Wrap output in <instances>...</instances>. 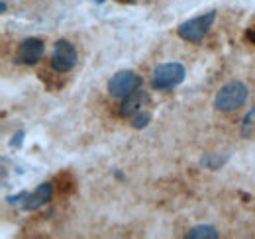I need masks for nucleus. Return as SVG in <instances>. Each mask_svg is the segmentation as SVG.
<instances>
[{"label": "nucleus", "mask_w": 255, "mask_h": 239, "mask_svg": "<svg viewBox=\"0 0 255 239\" xmlns=\"http://www.w3.org/2000/svg\"><path fill=\"white\" fill-rule=\"evenodd\" d=\"M250 92H248V87L240 81H234V83H228L224 85L222 89L218 90L216 98H214V106L216 110L220 112H230V110H238L240 106L246 104Z\"/></svg>", "instance_id": "f257e3e1"}, {"label": "nucleus", "mask_w": 255, "mask_h": 239, "mask_svg": "<svg viewBox=\"0 0 255 239\" xmlns=\"http://www.w3.org/2000/svg\"><path fill=\"white\" fill-rule=\"evenodd\" d=\"M185 81V67L181 63H161L153 69L151 89L171 90Z\"/></svg>", "instance_id": "f03ea898"}, {"label": "nucleus", "mask_w": 255, "mask_h": 239, "mask_svg": "<svg viewBox=\"0 0 255 239\" xmlns=\"http://www.w3.org/2000/svg\"><path fill=\"white\" fill-rule=\"evenodd\" d=\"M214 20H216V12H214V10H212V12H206V14H200V16H196V18H191V20L183 22V24L179 26L177 33H179L181 39H185V41H189V43H198V41H202L204 35L210 31Z\"/></svg>", "instance_id": "7ed1b4c3"}, {"label": "nucleus", "mask_w": 255, "mask_h": 239, "mask_svg": "<svg viewBox=\"0 0 255 239\" xmlns=\"http://www.w3.org/2000/svg\"><path fill=\"white\" fill-rule=\"evenodd\" d=\"M141 87V77L135 73V71H118L110 81H108V92L114 96V98H126L128 94L135 92V90Z\"/></svg>", "instance_id": "20e7f679"}, {"label": "nucleus", "mask_w": 255, "mask_h": 239, "mask_svg": "<svg viewBox=\"0 0 255 239\" xmlns=\"http://www.w3.org/2000/svg\"><path fill=\"white\" fill-rule=\"evenodd\" d=\"M77 65V49L71 41L59 39L51 53V69L55 73H69Z\"/></svg>", "instance_id": "39448f33"}, {"label": "nucleus", "mask_w": 255, "mask_h": 239, "mask_svg": "<svg viewBox=\"0 0 255 239\" xmlns=\"http://www.w3.org/2000/svg\"><path fill=\"white\" fill-rule=\"evenodd\" d=\"M43 55V41L37 37H26L18 51H16V63L20 65H35Z\"/></svg>", "instance_id": "423d86ee"}, {"label": "nucleus", "mask_w": 255, "mask_h": 239, "mask_svg": "<svg viewBox=\"0 0 255 239\" xmlns=\"http://www.w3.org/2000/svg\"><path fill=\"white\" fill-rule=\"evenodd\" d=\"M51 198H53V184L51 182H43L33 192H28V196L22 202L20 208L26 210V212H33V210H39L41 206H45Z\"/></svg>", "instance_id": "0eeeda50"}, {"label": "nucleus", "mask_w": 255, "mask_h": 239, "mask_svg": "<svg viewBox=\"0 0 255 239\" xmlns=\"http://www.w3.org/2000/svg\"><path fill=\"white\" fill-rule=\"evenodd\" d=\"M145 100H147V94L139 89L135 92H131V94H128L126 98H122V102H120V116H124V118L133 116L135 112L141 110V104Z\"/></svg>", "instance_id": "6e6552de"}, {"label": "nucleus", "mask_w": 255, "mask_h": 239, "mask_svg": "<svg viewBox=\"0 0 255 239\" xmlns=\"http://www.w3.org/2000/svg\"><path fill=\"white\" fill-rule=\"evenodd\" d=\"M228 159H230L228 153H226V155H220V153H208V155H204V157L200 159V165L206 167V169H220V167L226 165Z\"/></svg>", "instance_id": "1a4fd4ad"}, {"label": "nucleus", "mask_w": 255, "mask_h": 239, "mask_svg": "<svg viewBox=\"0 0 255 239\" xmlns=\"http://www.w3.org/2000/svg\"><path fill=\"white\" fill-rule=\"evenodd\" d=\"M187 239H214L218 238V232H216V228H212V226H196V228H192L191 232H187Z\"/></svg>", "instance_id": "9d476101"}, {"label": "nucleus", "mask_w": 255, "mask_h": 239, "mask_svg": "<svg viewBox=\"0 0 255 239\" xmlns=\"http://www.w3.org/2000/svg\"><path fill=\"white\" fill-rule=\"evenodd\" d=\"M255 135V106L248 112L242 123V137H252Z\"/></svg>", "instance_id": "9b49d317"}, {"label": "nucleus", "mask_w": 255, "mask_h": 239, "mask_svg": "<svg viewBox=\"0 0 255 239\" xmlns=\"http://www.w3.org/2000/svg\"><path fill=\"white\" fill-rule=\"evenodd\" d=\"M149 121H151V114L145 112V110H139V112H135V114L131 116V125H133L135 129H143V127H147Z\"/></svg>", "instance_id": "f8f14e48"}, {"label": "nucleus", "mask_w": 255, "mask_h": 239, "mask_svg": "<svg viewBox=\"0 0 255 239\" xmlns=\"http://www.w3.org/2000/svg\"><path fill=\"white\" fill-rule=\"evenodd\" d=\"M26 196H28V192H26V190H22V192H18V194L8 196V198H6V202H8L10 206H18V204L22 206V202L26 200Z\"/></svg>", "instance_id": "ddd939ff"}, {"label": "nucleus", "mask_w": 255, "mask_h": 239, "mask_svg": "<svg viewBox=\"0 0 255 239\" xmlns=\"http://www.w3.org/2000/svg\"><path fill=\"white\" fill-rule=\"evenodd\" d=\"M22 139H24V131L20 129V131H16V133H14V137H12L10 145H12V147H20V145H22Z\"/></svg>", "instance_id": "4468645a"}, {"label": "nucleus", "mask_w": 255, "mask_h": 239, "mask_svg": "<svg viewBox=\"0 0 255 239\" xmlns=\"http://www.w3.org/2000/svg\"><path fill=\"white\" fill-rule=\"evenodd\" d=\"M6 10H8V4H6V2H4V0H2V2H0V12H2V14H4V12H6Z\"/></svg>", "instance_id": "2eb2a0df"}, {"label": "nucleus", "mask_w": 255, "mask_h": 239, "mask_svg": "<svg viewBox=\"0 0 255 239\" xmlns=\"http://www.w3.org/2000/svg\"><path fill=\"white\" fill-rule=\"evenodd\" d=\"M118 2H124V4H131V2H135V0H118Z\"/></svg>", "instance_id": "dca6fc26"}, {"label": "nucleus", "mask_w": 255, "mask_h": 239, "mask_svg": "<svg viewBox=\"0 0 255 239\" xmlns=\"http://www.w3.org/2000/svg\"><path fill=\"white\" fill-rule=\"evenodd\" d=\"M96 4H102V2H104V0H95Z\"/></svg>", "instance_id": "f3484780"}]
</instances>
